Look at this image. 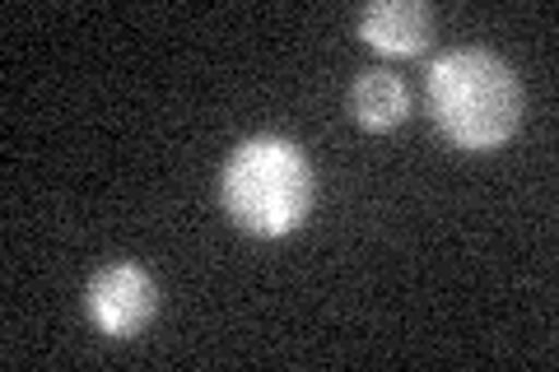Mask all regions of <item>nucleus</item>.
Wrapping results in <instances>:
<instances>
[{
	"label": "nucleus",
	"mask_w": 559,
	"mask_h": 372,
	"mask_svg": "<svg viewBox=\"0 0 559 372\" xmlns=\"http://www.w3.org/2000/svg\"><path fill=\"white\" fill-rule=\"evenodd\" d=\"M429 112L457 149L489 154L522 127V84L513 65L485 47H457L429 61Z\"/></svg>",
	"instance_id": "nucleus-1"
},
{
	"label": "nucleus",
	"mask_w": 559,
	"mask_h": 372,
	"mask_svg": "<svg viewBox=\"0 0 559 372\" xmlns=\"http://www.w3.org/2000/svg\"><path fill=\"white\" fill-rule=\"evenodd\" d=\"M224 209L257 238L294 233L318 201V172L308 154L285 135H252L224 164Z\"/></svg>",
	"instance_id": "nucleus-2"
},
{
	"label": "nucleus",
	"mask_w": 559,
	"mask_h": 372,
	"mask_svg": "<svg viewBox=\"0 0 559 372\" xmlns=\"http://www.w3.org/2000/svg\"><path fill=\"white\" fill-rule=\"evenodd\" d=\"M154 312H159V289H154V279L140 271V265L121 261V265H108V271H98L90 279V316L103 335H112V340H131L140 335Z\"/></svg>",
	"instance_id": "nucleus-3"
},
{
	"label": "nucleus",
	"mask_w": 559,
	"mask_h": 372,
	"mask_svg": "<svg viewBox=\"0 0 559 372\" xmlns=\"http://www.w3.org/2000/svg\"><path fill=\"white\" fill-rule=\"evenodd\" d=\"M355 28L382 57H425L433 43V14L419 0H373L359 10Z\"/></svg>",
	"instance_id": "nucleus-4"
},
{
	"label": "nucleus",
	"mask_w": 559,
	"mask_h": 372,
	"mask_svg": "<svg viewBox=\"0 0 559 372\" xmlns=\"http://www.w3.org/2000/svg\"><path fill=\"white\" fill-rule=\"evenodd\" d=\"M349 112H355V121L369 127V131H392V127L406 121L411 94H406V84H401V75H392V70H364V75L355 80V88H349Z\"/></svg>",
	"instance_id": "nucleus-5"
}]
</instances>
